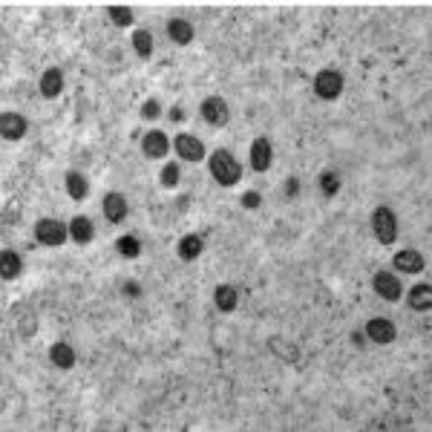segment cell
Segmentation results:
<instances>
[{
    "mask_svg": "<svg viewBox=\"0 0 432 432\" xmlns=\"http://www.w3.org/2000/svg\"><path fill=\"white\" fill-rule=\"evenodd\" d=\"M372 288H375L378 297H383L386 303H398L404 297V288H401V280L395 274L389 271H378L375 277H372Z\"/></svg>",
    "mask_w": 432,
    "mask_h": 432,
    "instance_id": "6",
    "label": "cell"
},
{
    "mask_svg": "<svg viewBox=\"0 0 432 432\" xmlns=\"http://www.w3.org/2000/svg\"><path fill=\"white\" fill-rule=\"evenodd\" d=\"M0 260H3V268H0V277H3L6 283H9V280H15L17 274H21L24 263H21V257H17L15 251H9V248H6L3 254H0Z\"/></svg>",
    "mask_w": 432,
    "mask_h": 432,
    "instance_id": "22",
    "label": "cell"
},
{
    "mask_svg": "<svg viewBox=\"0 0 432 432\" xmlns=\"http://www.w3.org/2000/svg\"><path fill=\"white\" fill-rule=\"evenodd\" d=\"M406 303H409V308H415V311H429L432 308V285L429 283H418L415 288L409 291Z\"/></svg>",
    "mask_w": 432,
    "mask_h": 432,
    "instance_id": "20",
    "label": "cell"
},
{
    "mask_svg": "<svg viewBox=\"0 0 432 432\" xmlns=\"http://www.w3.org/2000/svg\"><path fill=\"white\" fill-rule=\"evenodd\" d=\"M274 162V150H271V142L265 139V135H260V139H254L251 144V167L257 173H265Z\"/></svg>",
    "mask_w": 432,
    "mask_h": 432,
    "instance_id": "11",
    "label": "cell"
},
{
    "mask_svg": "<svg viewBox=\"0 0 432 432\" xmlns=\"http://www.w3.org/2000/svg\"><path fill=\"white\" fill-rule=\"evenodd\" d=\"M366 338L372 343H378V346H386V343H392L398 338V326L392 320H386V317H372L366 323Z\"/></svg>",
    "mask_w": 432,
    "mask_h": 432,
    "instance_id": "8",
    "label": "cell"
},
{
    "mask_svg": "<svg viewBox=\"0 0 432 432\" xmlns=\"http://www.w3.org/2000/svg\"><path fill=\"white\" fill-rule=\"evenodd\" d=\"M115 248H119V254H122V257H127V260L142 257V242L135 237H122L119 242H115Z\"/></svg>",
    "mask_w": 432,
    "mask_h": 432,
    "instance_id": "24",
    "label": "cell"
},
{
    "mask_svg": "<svg viewBox=\"0 0 432 432\" xmlns=\"http://www.w3.org/2000/svg\"><path fill=\"white\" fill-rule=\"evenodd\" d=\"M173 150L182 156L185 162H202L205 159V144H202V139H196V135H190V133H179L173 139Z\"/></svg>",
    "mask_w": 432,
    "mask_h": 432,
    "instance_id": "7",
    "label": "cell"
},
{
    "mask_svg": "<svg viewBox=\"0 0 432 432\" xmlns=\"http://www.w3.org/2000/svg\"><path fill=\"white\" fill-rule=\"evenodd\" d=\"M320 190L326 196H338L340 193V176L335 170H323L320 173Z\"/></svg>",
    "mask_w": 432,
    "mask_h": 432,
    "instance_id": "25",
    "label": "cell"
},
{
    "mask_svg": "<svg viewBox=\"0 0 432 432\" xmlns=\"http://www.w3.org/2000/svg\"><path fill=\"white\" fill-rule=\"evenodd\" d=\"M285 190H288V196H297L300 193V182L294 179V176H288V179H285Z\"/></svg>",
    "mask_w": 432,
    "mask_h": 432,
    "instance_id": "30",
    "label": "cell"
},
{
    "mask_svg": "<svg viewBox=\"0 0 432 432\" xmlns=\"http://www.w3.org/2000/svg\"><path fill=\"white\" fill-rule=\"evenodd\" d=\"M133 49L139 58H150L153 55V35L147 29H135L133 32Z\"/></svg>",
    "mask_w": 432,
    "mask_h": 432,
    "instance_id": "23",
    "label": "cell"
},
{
    "mask_svg": "<svg viewBox=\"0 0 432 432\" xmlns=\"http://www.w3.org/2000/svg\"><path fill=\"white\" fill-rule=\"evenodd\" d=\"M61 92H64V72L58 67H49L41 75V95L44 98H58Z\"/></svg>",
    "mask_w": 432,
    "mask_h": 432,
    "instance_id": "15",
    "label": "cell"
},
{
    "mask_svg": "<svg viewBox=\"0 0 432 432\" xmlns=\"http://www.w3.org/2000/svg\"><path fill=\"white\" fill-rule=\"evenodd\" d=\"M213 303H216V308H219V311L231 314L233 308L240 306V291H237V285H231V283L216 285V291H213Z\"/></svg>",
    "mask_w": 432,
    "mask_h": 432,
    "instance_id": "14",
    "label": "cell"
},
{
    "mask_svg": "<svg viewBox=\"0 0 432 432\" xmlns=\"http://www.w3.org/2000/svg\"><path fill=\"white\" fill-rule=\"evenodd\" d=\"M124 291L130 294V297H139V294H142V288H139V283H127V285H124Z\"/></svg>",
    "mask_w": 432,
    "mask_h": 432,
    "instance_id": "31",
    "label": "cell"
},
{
    "mask_svg": "<svg viewBox=\"0 0 432 432\" xmlns=\"http://www.w3.org/2000/svg\"><path fill=\"white\" fill-rule=\"evenodd\" d=\"M29 130V122L24 119L21 113H3L0 115V135H3L6 142H21Z\"/></svg>",
    "mask_w": 432,
    "mask_h": 432,
    "instance_id": "9",
    "label": "cell"
},
{
    "mask_svg": "<svg viewBox=\"0 0 432 432\" xmlns=\"http://www.w3.org/2000/svg\"><path fill=\"white\" fill-rule=\"evenodd\" d=\"M343 92V75L338 69H320L314 75V95L323 101H338Z\"/></svg>",
    "mask_w": 432,
    "mask_h": 432,
    "instance_id": "3",
    "label": "cell"
},
{
    "mask_svg": "<svg viewBox=\"0 0 432 432\" xmlns=\"http://www.w3.org/2000/svg\"><path fill=\"white\" fill-rule=\"evenodd\" d=\"M127 210H130V205H127V199L122 193H107L104 196V216L113 222V225H119V222H124V216H127Z\"/></svg>",
    "mask_w": 432,
    "mask_h": 432,
    "instance_id": "13",
    "label": "cell"
},
{
    "mask_svg": "<svg viewBox=\"0 0 432 432\" xmlns=\"http://www.w3.org/2000/svg\"><path fill=\"white\" fill-rule=\"evenodd\" d=\"M392 265H395L401 274H421L426 268V260H424V254L406 248V251H398L395 257H392Z\"/></svg>",
    "mask_w": 432,
    "mask_h": 432,
    "instance_id": "12",
    "label": "cell"
},
{
    "mask_svg": "<svg viewBox=\"0 0 432 432\" xmlns=\"http://www.w3.org/2000/svg\"><path fill=\"white\" fill-rule=\"evenodd\" d=\"M107 15H110V21L115 24V26H133V12H130V6H107Z\"/></svg>",
    "mask_w": 432,
    "mask_h": 432,
    "instance_id": "26",
    "label": "cell"
},
{
    "mask_svg": "<svg viewBox=\"0 0 432 432\" xmlns=\"http://www.w3.org/2000/svg\"><path fill=\"white\" fill-rule=\"evenodd\" d=\"M49 360H52L58 369H72L75 360H78V355H75V349H72L69 343H52V349H49Z\"/></svg>",
    "mask_w": 432,
    "mask_h": 432,
    "instance_id": "21",
    "label": "cell"
},
{
    "mask_svg": "<svg viewBox=\"0 0 432 432\" xmlns=\"http://www.w3.org/2000/svg\"><path fill=\"white\" fill-rule=\"evenodd\" d=\"M170 150V139L162 133V130H147L144 139H142V153L147 159H165Z\"/></svg>",
    "mask_w": 432,
    "mask_h": 432,
    "instance_id": "10",
    "label": "cell"
},
{
    "mask_svg": "<svg viewBox=\"0 0 432 432\" xmlns=\"http://www.w3.org/2000/svg\"><path fill=\"white\" fill-rule=\"evenodd\" d=\"M159 113H162V107H159V101H156V98H150V101L142 104V119H144V122H156V119H159Z\"/></svg>",
    "mask_w": 432,
    "mask_h": 432,
    "instance_id": "28",
    "label": "cell"
},
{
    "mask_svg": "<svg viewBox=\"0 0 432 432\" xmlns=\"http://www.w3.org/2000/svg\"><path fill=\"white\" fill-rule=\"evenodd\" d=\"M95 237V228L92 222L87 219V216H72V222H69V240L78 242V245H90Z\"/></svg>",
    "mask_w": 432,
    "mask_h": 432,
    "instance_id": "16",
    "label": "cell"
},
{
    "mask_svg": "<svg viewBox=\"0 0 432 432\" xmlns=\"http://www.w3.org/2000/svg\"><path fill=\"white\" fill-rule=\"evenodd\" d=\"M167 35H170V41H176L179 47H188L193 41V24L185 21V17H173V21H167Z\"/></svg>",
    "mask_w": 432,
    "mask_h": 432,
    "instance_id": "18",
    "label": "cell"
},
{
    "mask_svg": "<svg viewBox=\"0 0 432 432\" xmlns=\"http://www.w3.org/2000/svg\"><path fill=\"white\" fill-rule=\"evenodd\" d=\"M170 119H173V122H182V110L173 107V110H170Z\"/></svg>",
    "mask_w": 432,
    "mask_h": 432,
    "instance_id": "32",
    "label": "cell"
},
{
    "mask_svg": "<svg viewBox=\"0 0 432 432\" xmlns=\"http://www.w3.org/2000/svg\"><path fill=\"white\" fill-rule=\"evenodd\" d=\"M263 205V196L257 193V190H248V193H242V208L245 210H257Z\"/></svg>",
    "mask_w": 432,
    "mask_h": 432,
    "instance_id": "29",
    "label": "cell"
},
{
    "mask_svg": "<svg viewBox=\"0 0 432 432\" xmlns=\"http://www.w3.org/2000/svg\"><path fill=\"white\" fill-rule=\"evenodd\" d=\"M372 231H375V237L383 242V245H392L398 240V216L392 208L386 205H378L372 210Z\"/></svg>",
    "mask_w": 432,
    "mask_h": 432,
    "instance_id": "2",
    "label": "cell"
},
{
    "mask_svg": "<svg viewBox=\"0 0 432 432\" xmlns=\"http://www.w3.org/2000/svg\"><path fill=\"white\" fill-rule=\"evenodd\" d=\"M199 113H202L205 124H210V127H225V124L231 122L228 101H225V98H219V95H210V98H205L202 107H199Z\"/></svg>",
    "mask_w": 432,
    "mask_h": 432,
    "instance_id": "5",
    "label": "cell"
},
{
    "mask_svg": "<svg viewBox=\"0 0 432 432\" xmlns=\"http://www.w3.org/2000/svg\"><path fill=\"white\" fill-rule=\"evenodd\" d=\"M208 167H210V176L216 179V185H222V188H233L242 179V167L237 159H233V153H228V150L210 153Z\"/></svg>",
    "mask_w": 432,
    "mask_h": 432,
    "instance_id": "1",
    "label": "cell"
},
{
    "mask_svg": "<svg viewBox=\"0 0 432 432\" xmlns=\"http://www.w3.org/2000/svg\"><path fill=\"white\" fill-rule=\"evenodd\" d=\"M162 185L165 188H176V185H179V165H176V162H170V165L162 167Z\"/></svg>",
    "mask_w": 432,
    "mask_h": 432,
    "instance_id": "27",
    "label": "cell"
},
{
    "mask_svg": "<svg viewBox=\"0 0 432 432\" xmlns=\"http://www.w3.org/2000/svg\"><path fill=\"white\" fill-rule=\"evenodd\" d=\"M205 251V242L199 233H188V237L179 240V248H176V254H179V260L185 263H193V260H199V254Z\"/></svg>",
    "mask_w": 432,
    "mask_h": 432,
    "instance_id": "17",
    "label": "cell"
},
{
    "mask_svg": "<svg viewBox=\"0 0 432 432\" xmlns=\"http://www.w3.org/2000/svg\"><path fill=\"white\" fill-rule=\"evenodd\" d=\"M35 240L41 242V245H64L69 240V225L64 222H58V219H38L35 222Z\"/></svg>",
    "mask_w": 432,
    "mask_h": 432,
    "instance_id": "4",
    "label": "cell"
},
{
    "mask_svg": "<svg viewBox=\"0 0 432 432\" xmlns=\"http://www.w3.org/2000/svg\"><path fill=\"white\" fill-rule=\"evenodd\" d=\"M67 193H69V199L75 202H81L90 196V182H87V176L84 173H78V170H69L67 173Z\"/></svg>",
    "mask_w": 432,
    "mask_h": 432,
    "instance_id": "19",
    "label": "cell"
}]
</instances>
